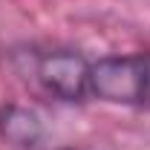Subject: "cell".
Returning a JSON list of instances; mask_svg holds the SVG:
<instances>
[{"mask_svg":"<svg viewBox=\"0 0 150 150\" xmlns=\"http://www.w3.org/2000/svg\"><path fill=\"white\" fill-rule=\"evenodd\" d=\"M32 75L58 101H84L90 95V61L75 49L35 52Z\"/></svg>","mask_w":150,"mask_h":150,"instance_id":"7a4b0ae2","label":"cell"},{"mask_svg":"<svg viewBox=\"0 0 150 150\" xmlns=\"http://www.w3.org/2000/svg\"><path fill=\"white\" fill-rule=\"evenodd\" d=\"M43 136H46V127L38 110L18 101L0 104V142L3 144H9L12 150H38Z\"/></svg>","mask_w":150,"mask_h":150,"instance_id":"3957f363","label":"cell"},{"mask_svg":"<svg viewBox=\"0 0 150 150\" xmlns=\"http://www.w3.org/2000/svg\"><path fill=\"white\" fill-rule=\"evenodd\" d=\"M90 95L136 107L150 98V52L133 55H104L90 64Z\"/></svg>","mask_w":150,"mask_h":150,"instance_id":"6da1fadb","label":"cell"},{"mask_svg":"<svg viewBox=\"0 0 150 150\" xmlns=\"http://www.w3.org/2000/svg\"><path fill=\"white\" fill-rule=\"evenodd\" d=\"M61 150H84V147H61Z\"/></svg>","mask_w":150,"mask_h":150,"instance_id":"277c9868","label":"cell"}]
</instances>
